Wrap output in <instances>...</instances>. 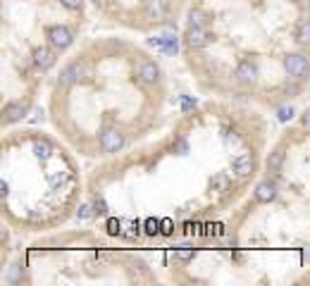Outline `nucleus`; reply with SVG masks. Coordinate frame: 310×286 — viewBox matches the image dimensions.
Listing matches in <instances>:
<instances>
[{
	"mask_svg": "<svg viewBox=\"0 0 310 286\" xmlns=\"http://www.w3.org/2000/svg\"><path fill=\"white\" fill-rule=\"evenodd\" d=\"M270 122L260 107L208 98L179 112L165 134L98 160L86 201L108 236L167 248L210 231L239 208L262 174Z\"/></svg>",
	"mask_w": 310,
	"mask_h": 286,
	"instance_id": "obj_1",
	"label": "nucleus"
},
{
	"mask_svg": "<svg viewBox=\"0 0 310 286\" xmlns=\"http://www.w3.org/2000/svg\"><path fill=\"white\" fill-rule=\"evenodd\" d=\"M215 227L167 246L170 281L310 286V105L277 134L253 191Z\"/></svg>",
	"mask_w": 310,
	"mask_h": 286,
	"instance_id": "obj_2",
	"label": "nucleus"
},
{
	"mask_svg": "<svg viewBox=\"0 0 310 286\" xmlns=\"http://www.w3.org/2000/svg\"><path fill=\"white\" fill-rule=\"evenodd\" d=\"M181 21L203 96L279 110L310 91V0H191Z\"/></svg>",
	"mask_w": 310,
	"mask_h": 286,
	"instance_id": "obj_3",
	"label": "nucleus"
},
{
	"mask_svg": "<svg viewBox=\"0 0 310 286\" xmlns=\"http://www.w3.org/2000/svg\"><path fill=\"white\" fill-rule=\"evenodd\" d=\"M170 84L151 50L124 36H93L57 67L48 93L55 134L86 160H108L165 126Z\"/></svg>",
	"mask_w": 310,
	"mask_h": 286,
	"instance_id": "obj_4",
	"label": "nucleus"
},
{
	"mask_svg": "<svg viewBox=\"0 0 310 286\" xmlns=\"http://www.w3.org/2000/svg\"><path fill=\"white\" fill-rule=\"evenodd\" d=\"M86 198V179L76 153L36 126L5 129L0 141V208L14 234L62 229Z\"/></svg>",
	"mask_w": 310,
	"mask_h": 286,
	"instance_id": "obj_5",
	"label": "nucleus"
},
{
	"mask_svg": "<svg viewBox=\"0 0 310 286\" xmlns=\"http://www.w3.org/2000/svg\"><path fill=\"white\" fill-rule=\"evenodd\" d=\"M89 0H3L0 70L3 131L29 117L50 72L79 46Z\"/></svg>",
	"mask_w": 310,
	"mask_h": 286,
	"instance_id": "obj_6",
	"label": "nucleus"
},
{
	"mask_svg": "<svg viewBox=\"0 0 310 286\" xmlns=\"http://www.w3.org/2000/svg\"><path fill=\"white\" fill-rule=\"evenodd\" d=\"M5 279L17 286H146L160 277L141 246L100 229H55L17 253Z\"/></svg>",
	"mask_w": 310,
	"mask_h": 286,
	"instance_id": "obj_7",
	"label": "nucleus"
}]
</instances>
